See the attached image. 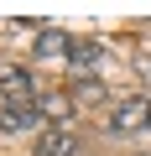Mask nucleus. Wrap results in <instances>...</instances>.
<instances>
[{
	"label": "nucleus",
	"instance_id": "obj_8",
	"mask_svg": "<svg viewBox=\"0 0 151 156\" xmlns=\"http://www.w3.org/2000/svg\"><path fill=\"white\" fill-rule=\"evenodd\" d=\"M68 57H73V68L84 73V68H94V62L104 57V47H99V42H73V52H68Z\"/></svg>",
	"mask_w": 151,
	"mask_h": 156
},
{
	"label": "nucleus",
	"instance_id": "obj_4",
	"mask_svg": "<svg viewBox=\"0 0 151 156\" xmlns=\"http://www.w3.org/2000/svg\"><path fill=\"white\" fill-rule=\"evenodd\" d=\"M63 52H73V37L57 31V26H42L37 31V57H63Z\"/></svg>",
	"mask_w": 151,
	"mask_h": 156
},
{
	"label": "nucleus",
	"instance_id": "obj_3",
	"mask_svg": "<svg viewBox=\"0 0 151 156\" xmlns=\"http://www.w3.org/2000/svg\"><path fill=\"white\" fill-rule=\"evenodd\" d=\"M73 151H78V135L63 130V125H47L37 135V156H73Z\"/></svg>",
	"mask_w": 151,
	"mask_h": 156
},
{
	"label": "nucleus",
	"instance_id": "obj_1",
	"mask_svg": "<svg viewBox=\"0 0 151 156\" xmlns=\"http://www.w3.org/2000/svg\"><path fill=\"white\" fill-rule=\"evenodd\" d=\"M0 94H5V109H26V115H37V99H42L26 68H0Z\"/></svg>",
	"mask_w": 151,
	"mask_h": 156
},
{
	"label": "nucleus",
	"instance_id": "obj_5",
	"mask_svg": "<svg viewBox=\"0 0 151 156\" xmlns=\"http://www.w3.org/2000/svg\"><path fill=\"white\" fill-rule=\"evenodd\" d=\"M37 115L52 120V125H63V120L73 115V94H42V99H37Z\"/></svg>",
	"mask_w": 151,
	"mask_h": 156
},
{
	"label": "nucleus",
	"instance_id": "obj_2",
	"mask_svg": "<svg viewBox=\"0 0 151 156\" xmlns=\"http://www.w3.org/2000/svg\"><path fill=\"white\" fill-rule=\"evenodd\" d=\"M151 125V99H120L110 115V135H135Z\"/></svg>",
	"mask_w": 151,
	"mask_h": 156
},
{
	"label": "nucleus",
	"instance_id": "obj_6",
	"mask_svg": "<svg viewBox=\"0 0 151 156\" xmlns=\"http://www.w3.org/2000/svg\"><path fill=\"white\" fill-rule=\"evenodd\" d=\"M42 115H26V109H0V130L5 135H21V130H31Z\"/></svg>",
	"mask_w": 151,
	"mask_h": 156
},
{
	"label": "nucleus",
	"instance_id": "obj_7",
	"mask_svg": "<svg viewBox=\"0 0 151 156\" xmlns=\"http://www.w3.org/2000/svg\"><path fill=\"white\" fill-rule=\"evenodd\" d=\"M104 94H110V89H104V83H99V78H89V73H84V78H78V83H73V99H78V104H99V99H104Z\"/></svg>",
	"mask_w": 151,
	"mask_h": 156
}]
</instances>
